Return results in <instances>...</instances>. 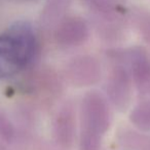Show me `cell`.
<instances>
[{
    "instance_id": "cell-1",
    "label": "cell",
    "mask_w": 150,
    "mask_h": 150,
    "mask_svg": "<svg viewBox=\"0 0 150 150\" xmlns=\"http://www.w3.org/2000/svg\"><path fill=\"white\" fill-rule=\"evenodd\" d=\"M36 36L30 25L19 23L0 34V79L19 74L33 60Z\"/></svg>"
}]
</instances>
